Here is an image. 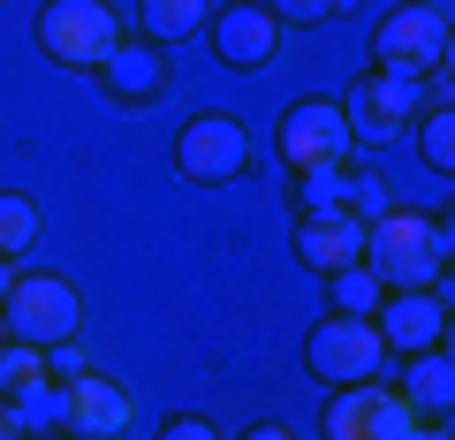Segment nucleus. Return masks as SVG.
Listing matches in <instances>:
<instances>
[{"instance_id": "nucleus-1", "label": "nucleus", "mask_w": 455, "mask_h": 440, "mask_svg": "<svg viewBox=\"0 0 455 440\" xmlns=\"http://www.w3.org/2000/svg\"><path fill=\"white\" fill-rule=\"evenodd\" d=\"M364 266L395 289H433L440 266H448V228L418 205H379L364 220Z\"/></svg>"}, {"instance_id": "nucleus-2", "label": "nucleus", "mask_w": 455, "mask_h": 440, "mask_svg": "<svg viewBox=\"0 0 455 440\" xmlns=\"http://www.w3.org/2000/svg\"><path fill=\"white\" fill-rule=\"evenodd\" d=\"M372 68L379 76H440L448 68V8L440 0H403V8H387L372 31Z\"/></svg>"}, {"instance_id": "nucleus-3", "label": "nucleus", "mask_w": 455, "mask_h": 440, "mask_svg": "<svg viewBox=\"0 0 455 440\" xmlns=\"http://www.w3.org/2000/svg\"><path fill=\"white\" fill-rule=\"evenodd\" d=\"M0 319H8V342L53 349V342H76L84 334V296H76V281H61V274H16Z\"/></svg>"}, {"instance_id": "nucleus-4", "label": "nucleus", "mask_w": 455, "mask_h": 440, "mask_svg": "<svg viewBox=\"0 0 455 440\" xmlns=\"http://www.w3.org/2000/svg\"><path fill=\"white\" fill-rule=\"evenodd\" d=\"M122 38L130 31H122V16H114L107 0H53L46 16H38V46L61 68H107V53Z\"/></svg>"}, {"instance_id": "nucleus-5", "label": "nucleus", "mask_w": 455, "mask_h": 440, "mask_svg": "<svg viewBox=\"0 0 455 440\" xmlns=\"http://www.w3.org/2000/svg\"><path fill=\"white\" fill-rule=\"evenodd\" d=\"M379 357H387V342H379L372 319H319L304 334V364L319 388H364V380H379Z\"/></svg>"}, {"instance_id": "nucleus-6", "label": "nucleus", "mask_w": 455, "mask_h": 440, "mask_svg": "<svg viewBox=\"0 0 455 440\" xmlns=\"http://www.w3.org/2000/svg\"><path fill=\"white\" fill-rule=\"evenodd\" d=\"M349 122H341V99H296L281 115V160L296 175H341L349 167Z\"/></svg>"}, {"instance_id": "nucleus-7", "label": "nucleus", "mask_w": 455, "mask_h": 440, "mask_svg": "<svg viewBox=\"0 0 455 440\" xmlns=\"http://www.w3.org/2000/svg\"><path fill=\"white\" fill-rule=\"evenodd\" d=\"M175 167L190 182H235L251 167V130L235 115H197L190 130L175 137Z\"/></svg>"}, {"instance_id": "nucleus-8", "label": "nucleus", "mask_w": 455, "mask_h": 440, "mask_svg": "<svg viewBox=\"0 0 455 440\" xmlns=\"http://www.w3.org/2000/svg\"><path fill=\"white\" fill-rule=\"evenodd\" d=\"M418 99H425V92H418L410 76H379V68H372L357 92L341 99V122H349V137H364V145H387V137L410 130Z\"/></svg>"}, {"instance_id": "nucleus-9", "label": "nucleus", "mask_w": 455, "mask_h": 440, "mask_svg": "<svg viewBox=\"0 0 455 440\" xmlns=\"http://www.w3.org/2000/svg\"><path fill=\"white\" fill-rule=\"evenodd\" d=\"M289 251H296V266H311V274H341V266L364 259V220L349 205H311L304 220H296Z\"/></svg>"}, {"instance_id": "nucleus-10", "label": "nucleus", "mask_w": 455, "mask_h": 440, "mask_svg": "<svg viewBox=\"0 0 455 440\" xmlns=\"http://www.w3.org/2000/svg\"><path fill=\"white\" fill-rule=\"evenodd\" d=\"M379 342L403 349V357H418V349H448V289H395L387 304L372 311Z\"/></svg>"}, {"instance_id": "nucleus-11", "label": "nucleus", "mask_w": 455, "mask_h": 440, "mask_svg": "<svg viewBox=\"0 0 455 440\" xmlns=\"http://www.w3.org/2000/svg\"><path fill=\"white\" fill-rule=\"evenodd\" d=\"M130 418H137V395L122 380L84 372L61 388V433H76V440H114V433H130Z\"/></svg>"}, {"instance_id": "nucleus-12", "label": "nucleus", "mask_w": 455, "mask_h": 440, "mask_svg": "<svg viewBox=\"0 0 455 440\" xmlns=\"http://www.w3.org/2000/svg\"><path fill=\"white\" fill-rule=\"evenodd\" d=\"M205 31H212V53H220L228 68H266V61L281 53V16H274V8H259V0L220 8Z\"/></svg>"}, {"instance_id": "nucleus-13", "label": "nucleus", "mask_w": 455, "mask_h": 440, "mask_svg": "<svg viewBox=\"0 0 455 440\" xmlns=\"http://www.w3.org/2000/svg\"><path fill=\"white\" fill-rule=\"evenodd\" d=\"M99 76H107V99H122V107H137V115H145V107H160V92H167V61H160V46H130V38H122V46L107 53V68H99Z\"/></svg>"}, {"instance_id": "nucleus-14", "label": "nucleus", "mask_w": 455, "mask_h": 440, "mask_svg": "<svg viewBox=\"0 0 455 440\" xmlns=\"http://www.w3.org/2000/svg\"><path fill=\"white\" fill-rule=\"evenodd\" d=\"M212 23V0H137V31L152 46H175V38H197Z\"/></svg>"}, {"instance_id": "nucleus-15", "label": "nucleus", "mask_w": 455, "mask_h": 440, "mask_svg": "<svg viewBox=\"0 0 455 440\" xmlns=\"http://www.w3.org/2000/svg\"><path fill=\"white\" fill-rule=\"evenodd\" d=\"M410 410H440V418H448V403H455V357L448 349H418V357H410Z\"/></svg>"}, {"instance_id": "nucleus-16", "label": "nucleus", "mask_w": 455, "mask_h": 440, "mask_svg": "<svg viewBox=\"0 0 455 440\" xmlns=\"http://www.w3.org/2000/svg\"><path fill=\"white\" fill-rule=\"evenodd\" d=\"M372 403H379V380L341 388L334 403H326V440H372Z\"/></svg>"}, {"instance_id": "nucleus-17", "label": "nucleus", "mask_w": 455, "mask_h": 440, "mask_svg": "<svg viewBox=\"0 0 455 440\" xmlns=\"http://www.w3.org/2000/svg\"><path fill=\"white\" fill-rule=\"evenodd\" d=\"M326 289H334V311H341V319H372V311H379V274H372V266H341V274H326Z\"/></svg>"}, {"instance_id": "nucleus-18", "label": "nucleus", "mask_w": 455, "mask_h": 440, "mask_svg": "<svg viewBox=\"0 0 455 440\" xmlns=\"http://www.w3.org/2000/svg\"><path fill=\"white\" fill-rule=\"evenodd\" d=\"M38 244V205L16 190H0V259H23Z\"/></svg>"}, {"instance_id": "nucleus-19", "label": "nucleus", "mask_w": 455, "mask_h": 440, "mask_svg": "<svg viewBox=\"0 0 455 440\" xmlns=\"http://www.w3.org/2000/svg\"><path fill=\"white\" fill-rule=\"evenodd\" d=\"M38 380H46V349H31V342H8V349H0V395H8V403L31 395Z\"/></svg>"}, {"instance_id": "nucleus-20", "label": "nucleus", "mask_w": 455, "mask_h": 440, "mask_svg": "<svg viewBox=\"0 0 455 440\" xmlns=\"http://www.w3.org/2000/svg\"><path fill=\"white\" fill-rule=\"evenodd\" d=\"M425 433V418L410 410V395H387L379 388V403H372V440H418Z\"/></svg>"}, {"instance_id": "nucleus-21", "label": "nucleus", "mask_w": 455, "mask_h": 440, "mask_svg": "<svg viewBox=\"0 0 455 440\" xmlns=\"http://www.w3.org/2000/svg\"><path fill=\"white\" fill-rule=\"evenodd\" d=\"M425 167H433V175H448V167H455V107H448V99L425 115Z\"/></svg>"}, {"instance_id": "nucleus-22", "label": "nucleus", "mask_w": 455, "mask_h": 440, "mask_svg": "<svg viewBox=\"0 0 455 440\" xmlns=\"http://www.w3.org/2000/svg\"><path fill=\"white\" fill-rule=\"evenodd\" d=\"M16 410H23V433H31V425H61V388L38 380L31 395H16Z\"/></svg>"}, {"instance_id": "nucleus-23", "label": "nucleus", "mask_w": 455, "mask_h": 440, "mask_svg": "<svg viewBox=\"0 0 455 440\" xmlns=\"http://www.w3.org/2000/svg\"><path fill=\"white\" fill-rule=\"evenodd\" d=\"M266 8H274L281 16V31H289V23H326L341 8V0H266Z\"/></svg>"}, {"instance_id": "nucleus-24", "label": "nucleus", "mask_w": 455, "mask_h": 440, "mask_svg": "<svg viewBox=\"0 0 455 440\" xmlns=\"http://www.w3.org/2000/svg\"><path fill=\"white\" fill-rule=\"evenodd\" d=\"M46 372L61 380V388H68V380H84V372H92V357H84V342H53V349H46Z\"/></svg>"}, {"instance_id": "nucleus-25", "label": "nucleus", "mask_w": 455, "mask_h": 440, "mask_svg": "<svg viewBox=\"0 0 455 440\" xmlns=\"http://www.w3.org/2000/svg\"><path fill=\"white\" fill-rule=\"evenodd\" d=\"M160 440H220V433H212L205 418H167V425H160Z\"/></svg>"}, {"instance_id": "nucleus-26", "label": "nucleus", "mask_w": 455, "mask_h": 440, "mask_svg": "<svg viewBox=\"0 0 455 440\" xmlns=\"http://www.w3.org/2000/svg\"><path fill=\"white\" fill-rule=\"evenodd\" d=\"M0 440H23V410L8 403V395H0Z\"/></svg>"}, {"instance_id": "nucleus-27", "label": "nucleus", "mask_w": 455, "mask_h": 440, "mask_svg": "<svg viewBox=\"0 0 455 440\" xmlns=\"http://www.w3.org/2000/svg\"><path fill=\"white\" fill-rule=\"evenodd\" d=\"M243 440H296V433H289V425H251Z\"/></svg>"}, {"instance_id": "nucleus-28", "label": "nucleus", "mask_w": 455, "mask_h": 440, "mask_svg": "<svg viewBox=\"0 0 455 440\" xmlns=\"http://www.w3.org/2000/svg\"><path fill=\"white\" fill-rule=\"evenodd\" d=\"M8 289H16V259H0V304H8Z\"/></svg>"}, {"instance_id": "nucleus-29", "label": "nucleus", "mask_w": 455, "mask_h": 440, "mask_svg": "<svg viewBox=\"0 0 455 440\" xmlns=\"http://www.w3.org/2000/svg\"><path fill=\"white\" fill-rule=\"evenodd\" d=\"M418 440H448V425H440V433H418Z\"/></svg>"}, {"instance_id": "nucleus-30", "label": "nucleus", "mask_w": 455, "mask_h": 440, "mask_svg": "<svg viewBox=\"0 0 455 440\" xmlns=\"http://www.w3.org/2000/svg\"><path fill=\"white\" fill-rule=\"evenodd\" d=\"M0 349H8V319H0Z\"/></svg>"}]
</instances>
